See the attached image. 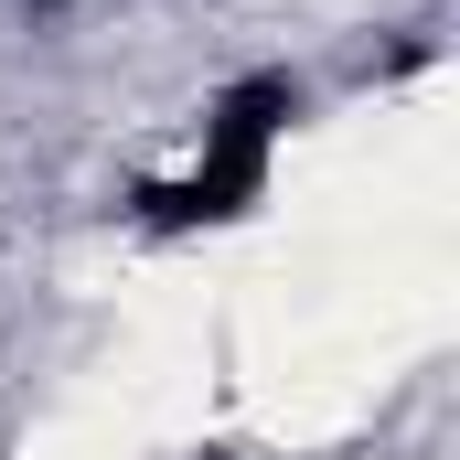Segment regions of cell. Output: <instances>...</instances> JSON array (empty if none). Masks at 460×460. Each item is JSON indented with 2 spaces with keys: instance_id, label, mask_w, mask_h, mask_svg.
Wrapping results in <instances>:
<instances>
[{
  "instance_id": "6da1fadb",
  "label": "cell",
  "mask_w": 460,
  "mask_h": 460,
  "mask_svg": "<svg viewBox=\"0 0 460 460\" xmlns=\"http://www.w3.org/2000/svg\"><path fill=\"white\" fill-rule=\"evenodd\" d=\"M289 75H246V86H226L215 97V128H204V161L182 172V182H150L139 193V226H226V215H246V193L268 182V150H279V128H289Z\"/></svg>"
}]
</instances>
